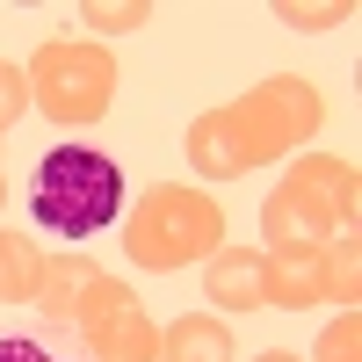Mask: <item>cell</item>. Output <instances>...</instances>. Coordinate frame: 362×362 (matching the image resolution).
<instances>
[{
	"label": "cell",
	"instance_id": "15",
	"mask_svg": "<svg viewBox=\"0 0 362 362\" xmlns=\"http://www.w3.org/2000/svg\"><path fill=\"white\" fill-rule=\"evenodd\" d=\"M290 29H334V22H348L355 15V0H319V8H297V0H283V8H276Z\"/></svg>",
	"mask_w": 362,
	"mask_h": 362
},
{
	"label": "cell",
	"instance_id": "3",
	"mask_svg": "<svg viewBox=\"0 0 362 362\" xmlns=\"http://www.w3.org/2000/svg\"><path fill=\"white\" fill-rule=\"evenodd\" d=\"M225 247V203L203 196V189H145L124 218V254L138 268H153V276H174V268H196Z\"/></svg>",
	"mask_w": 362,
	"mask_h": 362
},
{
	"label": "cell",
	"instance_id": "13",
	"mask_svg": "<svg viewBox=\"0 0 362 362\" xmlns=\"http://www.w3.org/2000/svg\"><path fill=\"white\" fill-rule=\"evenodd\" d=\"M80 22L95 29V37H131V29L153 22V0H87Z\"/></svg>",
	"mask_w": 362,
	"mask_h": 362
},
{
	"label": "cell",
	"instance_id": "5",
	"mask_svg": "<svg viewBox=\"0 0 362 362\" xmlns=\"http://www.w3.org/2000/svg\"><path fill=\"white\" fill-rule=\"evenodd\" d=\"M29 102H37L51 124H66V131L102 124L109 102H116V58L102 44L51 37L37 58H29Z\"/></svg>",
	"mask_w": 362,
	"mask_h": 362
},
{
	"label": "cell",
	"instance_id": "18",
	"mask_svg": "<svg viewBox=\"0 0 362 362\" xmlns=\"http://www.w3.org/2000/svg\"><path fill=\"white\" fill-rule=\"evenodd\" d=\"M254 362H297V355H290V348H268V355H254Z\"/></svg>",
	"mask_w": 362,
	"mask_h": 362
},
{
	"label": "cell",
	"instance_id": "4",
	"mask_svg": "<svg viewBox=\"0 0 362 362\" xmlns=\"http://www.w3.org/2000/svg\"><path fill=\"white\" fill-rule=\"evenodd\" d=\"M124 210V174H116L109 153L95 145H58V153L37 160V181H29V218L58 239H95L102 225H116Z\"/></svg>",
	"mask_w": 362,
	"mask_h": 362
},
{
	"label": "cell",
	"instance_id": "1",
	"mask_svg": "<svg viewBox=\"0 0 362 362\" xmlns=\"http://www.w3.org/2000/svg\"><path fill=\"white\" fill-rule=\"evenodd\" d=\"M319 124H326L319 87L297 73H276V80L247 87V95H232L225 109H203L181 131V145H189V167L203 181H239L268 160H290V145H305Z\"/></svg>",
	"mask_w": 362,
	"mask_h": 362
},
{
	"label": "cell",
	"instance_id": "8",
	"mask_svg": "<svg viewBox=\"0 0 362 362\" xmlns=\"http://www.w3.org/2000/svg\"><path fill=\"white\" fill-rule=\"evenodd\" d=\"M203 290H210V305L268 312V297H261V254L254 247H218V254L203 261Z\"/></svg>",
	"mask_w": 362,
	"mask_h": 362
},
{
	"label": "cell",
	"instance_id": "12",
	"mask_svg": "<svg viewBox=\"0 0 362 362\" xmlns=\"http://www.w3.org/2000/svg\"><path fill=\"white\" fill-rule=\"evenodd\" d=\"M319 268H326V305H348L355 312V297H362V247H355V232L341 239H326L319 247Z\"/></svg>",
	"mask_w": 362,
	"mask_h": 362
},
{
	"label": "cell",
	"instance_id": "19",
	"mask_svg": "<svg viewBox=\"0 0 362 362\" xmlns=\"http://www.w3.org/2000/svg\"><path fill=\"white\" fill-rule=\"evenodd\" d=\"M0 203H8V181H0Z\"/></svg>",
	"mask_w": 362,
	"mask_h": 362
},
{
	"label": "cell",
	"instance_id": "7",
	"mask_svg": "<svg viewBox=\"0 0 362 362\" xmlns=\"http://www.w3.org/2000/svg\"><path fill=\"white\" fill-rule=\"evenodd\" d=\"M261 297H268V312H305V305H326V268H319V247H268V254H261Z\"/></svg>",
	"mask_w": 362,
	"mask_h": 362
},
{
	"label": "cell",
	"instance_id": "14",
	"mask_svg": "<svg viewBox=\"0 0 362 362\" xmlns=\"http://www.w3.org/2000/svg\"><path fill=\"white\" fill-rule=\"evenodd\" d=\"M312 362H362V312H341L334 326H326L319 348H312Z\"/></svg>",
	"mask_w": 362,
	"mask_h": 362
},
{
	"label": "cell",
	"instance_id": "9",
	"mask_svg": "<svg viewBox=\"0 0 362 362\" xmlns=\"http://www.w3.org/2000/svg\"><path fill=\"white\" fill-rule=\"evenodd\" d=\"M95 283H102V268L87 261V254H44V283H37V319H44L51 334H58V326L73 319V305H80V297L95 290Z\"/></svg>",
	"mask_w": 362,
	"mask_h": 362
},
{
	"label": "cell",
	"instance_id": "11",
	"mask_svg": "<svg viewBox=\"0 0 362 362\" xmlns=\"http://www.w3.org/2000/svg\"><path fill=\"white\" fill-rule=\"evenodd\" d=\"M37 283H44V247L0 225V305H37Z\"/></svg>",
	"mask_w": 362,
	"mask_h": 362
},
{
	"label": "cell",
	"instance_id": "10",
	"mask_svg": "<svg viewBox=\"0 0 362 362\" xmlns=\"http://www.w3.org/2000/svg\"><path fill=\"white\" fill-rule=\"evenodd\" d=\"M160 355L167 362H232V326L210 319V312H189L160 334Z\"/></svg>",
	"mask_w": 362,
	"mask_h": 362
},
{
	"label": "cell",
	"instance_id": "6",
	"mask_svg": "<svg viewBox=\"0 0 362 362\" xmlns=\"http://www.w3.org/2000/svg\"><path fill=\"white\" fill-rule=\"evenodd\" d=\"M58 341H73L87 362H160V326L145 319L138 290L116 283L102 268V283L73 305V319L58 326Z\"/></svg>",
	"mask_w": 362,
	"mask_h": 362
},
{
	"label": "cell",
	"instance_id": "16",
	"mask_svg": "<svg viewBox=\"0 0 362 362\" xmlns=\"http://www.w3.org/2000/svg\"><path fill=\"white\" fill-rule=\"evenodd\" d=\"M22 109H29V73L0 58V131H15V124H22Z\"/></svg>",
	"mask_w": 362,
	"mask_h": 362
},
{
	"label": "cell",
	"instance_id": "2",
	"mask_svg": "<svg viewBox=\"0 0 362 362\" xmlns=\"http://www.w3.org/2000/svg\"><path fill=\"white\" fill-rule=\"evenodd\" d=\"M355 210H362V174H355V160H341V153H305V160L283 174V189H268L261 232H268V247H326L341 225L355 232Z\"/></svg>",
	"mask_w": 362,
	"mask_h": 362
},
{
	"label": "cell",
	"instance_id": "17",
	"mask_svg": "<svg viewBox=\"0 0 362 362\" xmlns=\"http://www.w3.org/2000/svg\"><path fill=\"white\" fill-rule=\"evenodd\" d=\"M0 362H66V355L37 334H0Z\"/></svg>",
	"mask_w": 362,
	"mask_h": 362
}]
</instances>
